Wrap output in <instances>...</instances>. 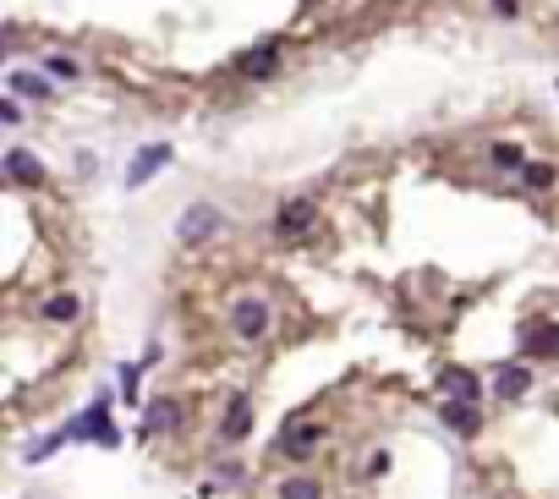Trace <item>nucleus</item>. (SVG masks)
Instances as JSON below:
<instances>
[{
  "label": "nucleus",
  "instance_id": "obj_1",
  "mask_svg": "<svg viewBox=\"0 0 559 499\" xmlns=\"http://www.w3.org/2000/svg\"><path fill=\"white\" fill-rule=\"evenodd\" d=\"M269 324H275V313H269L263 297H242L236 307H230V329H236V340H263Z\"/></svg>",
  "mask_w": 559,
  "mask_h": 499
},
{
  "label": "nucleus",
  "instance_id": "obj_2",
  "mask_svg": "<svg viewBox=\"0 0 559 499\" xmlns=\"http://www.w3.org/2000/svg\"><path fill=\"white\" fill-rule=\"evenodd\" d=\"M220 209H209V203H192L187 214H181V226H176V236L187 242V247H197V242H209V236H220Z\"/></svg>",
  "mask_w": 559,
  "mask_h": 499
},
{
  "label": "nucleus",
  "instance_id": "obj_3",
  "mask_svg": "<svg viewBox=\"0 0 559 499\" xmlns=\"http://www.w3.org/2000/svg\"><path fill=\"white\" fill-rule=\"evenodd\" d=\"M313 220H318L313 203H307V198H291V203L280 209V220H275V236H280V242H302V236L313 231Z\"/></svg>",
  "mask_w": 559,
  "mask_h": 499
},
{
  "label": "nucleus",
  "instance_id": "obj_4",
  "mask_svg": "<svg viewBox=\"0 0 559 499\" xmlns=\"http://www.w3.org/2000/svg\"><path fill=\"white\" fill-rule=\"evenodd\" d=\"M439 395L444 400H477L483 395V379L472 368H439Z\"/></svg>",
  "mask_w": 559,
  "mask_h": 499
},
{
  "label": "nucleus",
  "instance_id": "obj_5",
  "mask_svg": "<svg viewBox=\"0 0 559 499\" xmlns=\"http://www.w3.org/2000/svg\"><path fill=\"white\" fill-rule=\"evenodd\" d=\"M164 165H171V143H148V148L138 154V160L126 165V186H143V181H148V176H159Z\"/></svg>",
  "mask_w": 559,
  "mask_h": 499
},
{
  "label": "nucleus",
  "instance_id": "obj_6",
  "mask_svg": "<svg viewBox=\"0 0 559 499\" xmlns=\"http://www.w3.org/2000/svg\"><path fill=\"white\" fill-rule=\"evenodd\" d=\"M313 445H318V428H313V423H302V417H291V423H285V433H280V455H291V461H296V455H307Z\"/></svg>",
  "mask_w": 559,
  "mask_h": 499
},
{
  "label": "nucleus",
  "instance_id": "obj_7",
  "mask_svg": "<svg viewBox=\"0 0 559 499\" xmlns=\"http://www.w3.org/2000/svg\"><path fill=\"white\" fill-rule=\"evenodd\" d=\"M439 417H444L455 433H477V428H483V412H477V400H444V407H439Z\"/></svg>",
  "mask_w": 559,
  "mask_h": 499
},
{
  "label": "nucleus",
  "instance_id": "obj_8",
  "mask_svg": "<svg viewBox=\"0 0 559 499\" xmlns=\"http://www.w3.org/2000/svg\"><path fill=\"white\" fill-rule=\"evenodd\" d=\"M247 428H252V400L236 395V400H230V412H225V423H220V440L236 445V440H247Z\"/></svg>",
  "mask_w": 559,
  "mask_h": 499
},
{
  "label": "nucleus",
  "instance_id": "obj_9",
  "mask_svg": "<svg viewBox=\"0 0 559 499\" xmlns=\"http://www.w3.org/2000/svg\"><path fill=\"white\" fill-rule=\"evenodd\" d=\"M6 176H12V181H28V186H44V165L33 160L28 148H12V154H6Z\"/></svg>",
  "mask_w": 559,
  "mask_h": 499
},
{
  "label": "nucleus",
  "instance_id": "obj_10",
  "mask_svg": "<svg viewBox=\"0 0 559 499\" xmlns=\"http://www.w3.org/2000/svg\"><path fill=\"white\" fill-rule=\"evenodd\" d=\"M526 390H532V373H526V368H499V373H493V395H499V400H521Z\"/></svg>",
  "mask_w": 559,
  "mask_h": 499
},
{
  "label": "nucleus",
  "instance_id": "obj_11",
  "mask_svg": "<svg viewBox=\"0 0 559 499\" xmlns=\"http://www.w3.org/2000/svg\"><path fill=\"white\" fill-rule=\"evenodd\" d=\"M77 433L83 440H93V445H116V428H110V417H105V407H93L83 423H77Z\"/></svg>",
  "mask_w": 559,
  "mask_h": 499
},
{
  "label": "nucleus",
  "instance_id": "obj_12",
  "mask_svg": "<svg viewBox=\"0 0 559 499\" xmlns=\"http://www.w3.org/2000/svg\"><path fill=\"white\" fill-rule=\"evenodd\" d=\"M521 340H526V352L548 357V352H559V324H532V329H526Z\"/></svg>",
  "mask_w": 559,
  "mask_h": 499
},
{
  "label": "nucleus",
  "instance_id": "obj_13",
  "mask_svg": "<svg viewBox=\"0 0 559 499\" xmlns=\"http://www.w3.org/2000/svg\"><path fill=\"white\" fill-rule=\"evenodd\" d=\"M275 67H280V50H275V44H263V50L242 55V72H247V77H269Z\"/></svg>",
  "mask_w": 559,
  "mask_h": 499
},
{
  "label": "nucleus",
  "instance_id": "obj_14",
  "mask_svg": "<svg viewBox=\"0 0 559 499\" xmlns=\"http://www.w3.org/2000/svg\"><path fill=\"white\" fill-rule=\"evenodd\" d=\"M12 93H22V99H50V83L39 72H12Z\"/></svg>",
  "mask_w": 559,
  "mask_h": 499
},
{
  "label": "nucleus",
  "instance_id": "obj_15",
  "mask_svg": "<svg viewBox=\"0 0 559 499\" xmlns=\"http://www.w3.org/2000/svg\"><path fill=\"white\" fill-rule=\"evenodd\" d=\"M280 499H323V488H318V478H291V483H280Z\"/></svg>",
  "mask_w": 559,
  "mask_h": 499
},
{
  "label": "nucleus",
  "instance_id": "obj_16",
  "mask_svg": "<svg viewBox=\"0 0 559 499\" xmlns=\"http://www.w3.org/2000/svg\"><path fill=\"white\" fill-rule=\"evenodd\" d=\"M44 72H50V77H60V83H72V77H83V67H77V60H72V55H44Z\"/></svg>",
  "mask_w": 559,
  "mask_h": 499
},
{
  "label": "nucleus",
  "instance_id": "obj_17",
  "mask_svg": "<svg viewBox=\"0 0 559 499\" xmlns=\"http://www.w3.org/2000/svg\"><path fill=\"white\" fill-rule=\"evenodd\" d=\"M44 319H50V324L77 319V297H50V302H44Z\"/></svg>",
  "mask_w": 559,
  "mask_h": 499
},
{
  "label": "nucleus",
  "instance_id": "obj_18",
  "mask_svg": "<svg viewBox=\"0 0 559 499\" xmlns=\"http://www.w3.org/2000/svg\"><path fill=\"white\" fill-rule=\"evenodd\" d=\"M493 165H499V170H521V165H526V154H521L515 143H493Z\"/></svg>",
  "mask_w": 559,
  "mask_h": 499
},
{
  "label": "nucleus",
  "instance_id": "obj_19",
  "mask_svg": "<svg viewBox=\"0 0 559 499\" xmlns=\"http://www.w3.org/2000/svg\"><path fill=\"white\" fill-rule=\"evenodd\" d=\"M521 181L543 193V186H554V165H521Z\"/></svg>",
  "mask_w": 559,
  "mask_h": 499
},
{
  "label": "nucleus",
  "instance_id": "obj_20",
  "mask_svg": "<svg viewBox=\"0 0 559 499\" xmlns=\"http://www.w3.org/2000/svg\"><path fill=\"white\" fill-rule=\"evenodd\" d=\"M138 379H143V368L126 362V368H121V390H126V400H138Z\"/></svg>",
  "mask_w": 559,
  "mask_h": 499
},
{
  "label": "nucleus",
  "instance_id": "obj_21",
  "mask_svg": "<svg viewBox=\"0 0 559 499\" xmlns=\"http://www.w3.org/2000/svg\"><path fill=\"white\" fill-rule=\"evenodd\" d=\"M493 6H499V17H515V0H493Z\"/></svg>",
  "mask_w": 559,
  "mask_h": 499
}]
</instances>
